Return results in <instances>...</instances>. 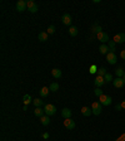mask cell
<instances>
[{
    "label": "cell",
    "instance_id": "12",
    "mask_svg": "<svg viewBox=\"0 0 125 141\" xmlns=\"http://www.w3.org/2000/svg\"><path fill=\"white\" fill-rule=\"evenodd\" d=\"M94 83H95V86H96L98 88H100L101 86L105 85V79H104V77H101V76H96V78H95V81H94Z\"/></svg>",
    "mask_w": 125,
    "mask_h": 141
},
{
    "label": "cell",
    "instance_id": "32",
    "mask_svg": "<svg viewBox=\"0 0 125 141\" xmlns=\"http://www.w3.org/2000/svg\"><path fill=\"white\" fill-rule=\"evenodd\" d=\"M96 72H98V67H96V66H91V67H90V73L94 74V73H96Z\"/></svg>",
    "mask_w": 125,
    "mask_h": 141
},
{
    "label": "cell",
    "instance_id": "37",
    "mask_svg": "<svg viewBox=\"0 0 125 141\" xmlns=\"http://www.w3.org/2000/svg\"><path fill=\"white\" fill-rule=\"evenodd\" d=\"M120 105H121V107H123V110H125V100H124V101H123V102H121Z\"/></svg>",
    "mask_w": 125,
    "mask_h": 141
},
{
    "label": "cell",
    "instance_id": "9",
    "mask_svg": "<svg viewBox=\"0 0 125 141\" xmlns=\"http://www.w3.org/2000/svg\"><path fill=\"white\" fill-rule=\"evenodd\" d=\"M113 40L116 43V44H121V43H124L125 42V33H118L115 37H114Z\"/></svg>",
    "mask_w": 125,
    "mask_h": 141
},
{
    "label": "cell",
    "instance_id": "19",
    "mask_svg": "<svg viewBox=\"0 0 125 141\" xmlns=\"http://www.w3.org/2000/svg\"><path fill=\"white\" fill-rule=\"evenodd\" d=\"M91 32L94 34H98V33H100V32H103V29L99 24H94V25L91 27Z\"/></svg>",
    "mask_w": 125,
    "mask_h": 141
},
{
    "label": "cell",
    "instance_id": "2",
    "mask_svg": "<svg viewBox=\"0 0 125 141\" xmlns=\"http://www.w3.org/2000/svg\"><path fill=\"white\" fill-rule=\"evenodd\" d=\"M44 112H45L46 116H53L56 112V107L54 105H50V103H46L44 106Z\"/></svg>",
    "mask_w": 125,
    "mask_h": 141
},
{
    "label": "cell",
    "instance_id": "23",
    "mask_svg": "<svg viewBox=\"0 0 125 141\" xmlns=\"http://www.w3.org/2000/svg\"><path fill=\"white\" fill-rule=\"evenodd\" d=\"M40 121H41V124L44 125V126H48V125L50 124V120H49V116H41L40 117Z\"/></svg>",
    "mask_w": 125,
    "mask_h": 141
},
{
    "label": "cell",
    "instance_id": "13",
    "mask_svg": "<svg viewBox=\"0 0 125 141\" xmlns=\"http://www.w3.org/2000/svg\"><path fill=\"white\" fill-rule=\"evenodd\" d=\"M81 115L83 116H85V117H89L91 113H93V111H91V107H86V106H84V107H81Z\"/></svg>",
    "mask_w": 125,
    "mask_h": 141
},
{
    "label": "cell",
    "instance_id": "36",
    "mask_svg": "<svg viewBox=\"0 0 125 141\" xmlns=\"http://www.w3.org/2000/svg\"><path fill=\"white\" fill-rule=\"evenodd\" d=\"M43 137H44V139H49V134H48V132H45V134L43 135Z\"/></svg>",
    "mask_w": 125,
    "mask_h": 141
},
{
    "label": "cell",
    "instance_id": "31",
    "mask_svg": "<svg viewBox=\"0 0 125 141\" xmlns=\"http://www.w3.org/2000/svg\"><path fill=\"white\" fill-rule=\"evenodd\" d=\"M94 93H95V96H98V97H100V96H103L104 93H103V91L100 90V88H95V91H94Z\"/></svg>",
    "mask_w": 125,
    "mask_h": 141
},
{
    "label": "cell",
    "instance_id": "11",
    "mask_svg": "<svg viewBox=\"0 0 125 141\" xmlns=\"http://www.w3.org/2000/svg\"><path fill=\"white\" fill-rule=\"evenodd\" d=\"M124 85H125L124 79H123V78H119V77H116V78L113 81V86L115 87V88H121V87H123Z\"/></svg>",
    "mask_w": 125,
    "mask_h": 141
},
{
    "label": "cell",
    "instance_id": "18",
    "mask_svg": "<svg viewBox=\"0 0 125 141\" xmlns=\"http://www.w3.org/2000/svg\"><path fill=\"white\" fill-rule=\"evenodd\" d=\"M44 110L43 108H40V107H35L34 110V115L36 116V117H41V116H44Z\"/></svg>",
    "mask_w": 125,
    "mask_h": 141
},
{
    "label": "cell",
    "instance_id": "4",
    "mask_svg": "<svg viewBox=\"0 0 125 141\" xmlns=\"http://www.w3.org/2000/svg\"><path fill=\"white\" fill-rule=\"evenodd\" d=\"M96 38H98V40H100V42H101L103 44L109 43V35H108V33H105V32H100V33H98Z\"/></svg>",
    "mask_w": 125,
    "mask_h": 141
},
{
    "label": "cell",
    "instance_id": "17",
    "mask_svg": "<svg viewBox=\"0 0 125 141\" xmlns=\"http://www.w3.org/2000/svg\"><path fill=\"white\" fill-rule=\"evenodd\" d=\"M49 92H50V90L48 88V87H41L39 91L40 96L41 97H48V95H49Z\"/></svg>",
    "mask_w": 125,
    "mask_h": 141
},
{
    "label": "cell",
    "instance_id": "6",
    "mask_svg": "<svg viewBox=\"0 0 125 141\" xmlns=\"http://www.w3.org/2000/svg\"><path fill=\"white\" fill-rule=\"evenodd\" d=\"M26 5H28V10L30 11V13H36V11H38V4L35 3L34 0L26 1Z\"/></svg>",
    "mask_w": 125,
    "mask_h": 141
},
{
    "label": "cell",
    "instance_id": "24",
    "mask_svg": "<svg viewBox=\"0 0 125 141\" xmlns=\"http://www.w3.org/2000/svg\"><path fill=\"white\" fill-rule=\"evenodd\" d=\"M78 33H79V30H78V28H76V27H70V28H69V34H70L71 37L78 35Z\"/></svg>",
    "mask_w": 125,
    "mask_h": 141
},
{
    "label": "cell",
    "instance_id": "30",
    "mask_svg": "<svg viewBox=\"0 0 125 141\" xmlns=\"http://www.w3.org/2000/svg\"><path fill=\"white\" fill-rule=\"evenodd\" d=\"M55 30H56L55 25H50V27L48 28V32H46V33H48V34H54V33H55Z\"/></svg>",
    "mask_w": 125,
    "mask_h": 141
},
{
    "label": "cell",
    "instance_id": "1",
    "mask_svg": "<svg viewBox=\"0 0 125 141\" xmlns=\"http://www.w3.org/2000/svg\"><path fill=\"white\" fill-rule=\"evenodd\" d=\"M91 111H93V113L94 115H100L101 113V111H103V105L100 103L99 101H96V102H93V105H91Z\"/></svg>",
    "mask_w": 125,
    "mask_h": 141
},
{
    "label": "cell",
    "instance_id": "22",
    "mask_svg": "<svg viewBox=\"0 0 125 141\" xmlns=\"http://www.w3.org/2000/svg\"><path fill=\"white\" fill-rule=\"evenodd\" d=\"M23 102H24V105H25V106H28L29 103H31V102H33L31 96H30V95H25V96L23 97Z\"/></svg>",
    "mask_w": 125,
    "mask_h": 141
},
{
    "label": "cell",
    "instance_id": "16",
    "mask_svg": "<svg viewBox=\"0 0 125 141\" xmlns=\"http://www.w3.org/2000/svg\"><path fill=\"white\" fill-rule=\"evenodd\" d=\"M51 76H53L54 78L59 79L60 77H61V71L58 69V68H54V69H51Z\"/></svg>",
    "mask_w": 125,
    "mask_h": 141
},
{
    "label": "cell",
    "instance_id": "7",
    "mask_svg": "<svg viewBox=\"0 0 125 141\" xmlns=\"http://www.w3.org/2000/svg\"><path fill=\"white\" fill-rule=\"evenodd\" d=\"M106 61H108V63H110V64H115V63L118 62V57H116L115 53L109 52L108 54H106Z\"/></svg>",
    "mask_w": 125,
    "mask_h": 141
},
{
    "label": "cell",
    "instance_id": "29",
    "mask_svg": "<svg viewBox=\"0 0 125 141\" xmlns=\"http://www.w3.org/2000/svg\"><path fill=\"white\" fill-rule=\"evenodd\" d=\"M106 73H108V72H106V69H105L104 67H101V68H99V69H98V76H101V77H104Z\"/></svg>",
    "mask_w": 125,
    "mask_h": 141
},
{
    "label": "cell",
    "instance_id": "27",
    "mask_svg": "<svg viewBox=\"0 0 125 141\" xmlns=\"http://www.w3.org/2000/svg\"><path fill=\"white\" fill-rule=\"evenodd\" d=\"M104 79H105V83H109V82H113V76L110 73H106L105 76H104Z\"/></svg>",
    "mask_w": 125,
    "mask_h": 141
},
{
    "label": "cell",
    "instance_id": "15",
    "mask_svg": "<svg viewBox=\"0 0 125 141\" xmlns=\"http://www.w3.org/2000/svg\"><path fill=\"white\" fill-rule=\"evenodd\" d=\"M61 116L64 119H71V110H69V108H62Z\"/></svg>",
    "mask_w": 125,
    "mask_h": 141
},
{
    "label": "cell",
    "instance_id": "25",
    "mask_svg": "<svg viewBox=\"0 0 125 141\" xmlns=\"http://www.w3.org/2000/svg\"><path fill=\"white\" fill-rule=\"evenodd\" d=\"M49 90L51 91V92H56L58 90H59V83H56V82H53L50 85V87H49Z\"/></svg>",
    "mask_w": 125,
    "mask_h": 141
},
{
    "label": "cell",
    "instance_id": "28",
    "mask_svg": "<svg viewBox=\"0 0 125 141\" xmlns=\"http://www.w3.org/2000/svg\"><path fill=\"white\" fill-rule=\"evenodd\" d=\"M33 103H34L35 107H40V106H41V105H43L44 102L41 101L40 98H35V100H33Z\"/></svg>",
    "mask_w": 125,
    "mask_h": 141
},
{
    "label": "cell",
    "instance_id": "34",
    "mask_svg": "<svg viewBox=\"0 0 125 141\" xmlns=\"http://www.w3.org/2000/svg\"><path fill=\"white\" fill-rule=\"evenodd\" d=\"M120 57H121V59H124V61H125V49L120 52Z\"/></svg>",
    "mask_w": 125,
    "mask_h": 141
},
{
    "label": "cell",
    "instance_id": "5",
    "mask_svg": "<svg viewBox=\"0 0 125 141\" xmlns=\"http://www.w3.org/2000/svg\"><path fill=\"white\" fill-rule=\"evenodd\" d=\"M28 9V5H26V1L25 0H19L16 3V10L19 11V13H23V11H25Z\"/></svg>",
    "mask_w": 125,
    "mask_h": 141
},
{
    "label": "cell",
    "instance_id": "14",
    "mask_svg": "<svg viewBox=\"0 0 125 141\" xmlns=\"http://www.w3.org/2000/svg\"><path fill=\"white\" fill-rule=\"evenodd\" d=\"M99 52H100L101 54H105V56H106L109 52H110V48H109L108 44H101L99 47Z\"/></svg>",
    "mask_w": 125,
    "mask_h": 141
},
{
    "label": "cell",
    "instance_id": "10",
    "mask_svg": "<svg viewBox=\"0 0 125 141\" xmlns=\"http://www.w3.org/2000/svg\"><path fill=\"white\" fill-rule=\"evenodd\" d=\"M64 126H65L68 130H74L75 129V122L71 119H65V121H64Z\"/></svg>",
    "mask_w": 125,
    "mask_h": 141
},
{
    "label": "cell",
    "instance_id": "33",
    "mask_svg": "<svg viewBox=\"0 0 125 141\" xmlns=\"http://www.w3.org/2000/svg\"><path fill=\"white\" fill-rule=\"evenodd\" d=\"M115 141H125V134H123V135L120 136L119 139H116Z\"/></svg>",
    "mask_w": 125,
    "mask_h": 141
},
{
    "label": "cell",
    "instance_id": "35",
    "mask_svg": "<svg viewBox=\"0 0 125 141\" xmlns=\"http://www.w3.org/2000/svg\"><path fill=\"white\" fill-rule=\"evenodd\" d=\"M115 110H116V111H120V110H123V107H121V105H115Z\"/></svg>",
    "mask_w": 125,
    "mask_h": 141
},
{
    "label": "cell",
    "instance_id": "21",
    "mask_svg": "<svg viewBox=\"0 0 125 141\" xmlns=\"http://www.w3.org/2000/svg\"><path fill=\"white\" fill-rule=\"evenodd\" d=\"M48 35H49V34L46 33V32H41V33H39V37H38V38H39L40 42H46V40H48Z\"/></svg>",
    "mask_w": 125,
    "mask_h": 141
},
{
    "label": "cell",
    "instance_id": "26",
    "mask_svg": "<svg viewBox=\"0 0 125 141\" xmlns=\"http://www.w3.org/2000/svg\"><path fill=\"white\" fill-rule=\"evenodd\" d=\"M115 42L114 40H109V43H108V45H109V48H110V52H113V53H115Z\"/></svg>",
    "mask_w": 125,
    "mask_h": 141
},
{
    "label": "cell",
    "instance_id": "3",
    "mask_svg": "<svg viewBox=\"0 0 125 141\" xmlns=\"http://www.w3.org/2000/svg\"><path fill=\"white\" fill-rule=\"evenodd\" d=\"M99 102L101 103L103 106H109V105H111V102H113V100H111V97H110V96H106V95H103V96L99 97Z\"/></svg>",
    "mask_w": 125,
    "mask_h": 141
},
{
    "label": "cell",
    "instance_id": "38",
    "mask_svg": "<svg viewBox=\"0 0 125 141\" xmlns=\"http://www.w3.org/2000/svg\"><path fill=\"white\" fill-rule=\"evenodd\" d=\"M123 79H124V82H125V74H124V77H123Z\"/></svg>",
    "mask_w": 125,
    "mask_h": 141
},
{
    "label": "cell",
    "instance_id": "20",
    "mask_svg": "<svg viewBox=\"0 0 125 141\" xmlns=\"http://www.w3.org/2000/svg\"><path fill=\"white\" fill-rule=\"evenodd\" d=\"M115 74H116V77L123 78V77H124V74H125V72H124V69H123L121 67H118L116 69H115Z\"/></svg>",
    "mask_w": 125,
    "mask_h": 141
},
{
    "label": "cell",
    "instance_id": "8",
    "mask_svg": "<svg viewBox=\"0 0 125 141\" xmlns=\"http://www.w3.org/2000/svg\"><path fill=\"white\" fill-rule=\"evenodd\" d=\"M61 22L62 24H65V25H69V27H71V15L70 14H68V13H65V14H62L61 17Z\"/></svg>",
    "mask_w": 125,
    "mask_h": 141
}]
</instances>
